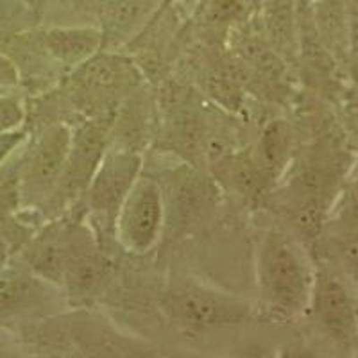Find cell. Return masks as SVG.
Masks as SVG:
<instances>
[{
	"instance_id": "obj_1",
	"label": "cell",
	"mask_w": 358,
	"mask_h": 358,
	"mask_svg": "<svg viewBox=\"0 0 358 358\" xmlns=\"http://www.w3.org/2000/svg\"><path fill=\"white\" fill-rule=\"evenodd\" d=\"M313 278L292 238L271 231L258 255V285L268 308L281 315L299 313L310 303Z\"/></svg>"
},
{
	"instance_id": "obj_2",
	"label": "cell",
	"mask_w": 358,
	"mask_h": 358,
	"mask_svg": "<svg viewBox=\"0 0 358 358\" xmlns=\"http://www.w3.org/2000/svg\"><path fill=\"white\" fill-rule=\"evenodd\" d=\"M72 142V129L63 122L49 126L38 136L18 169V201L43 208L52 197Z\"/></svg>"
},
{
	"instance_id": "obj_3",
	"label": "cell",
	"mask_w": 358,
	"mask_h": 358,
	"mask_svg": "<svg viewBox=\"0 0 358 358\" xmlns=\"http://www.w3.org/2000/svg\"><path fill=\"white\" fill-rule=\"evenodd\" d=\"M163 310L188 330H217L242 324L249 319V306L235 297L199 285H179L163 296Z\"/></svg>"
},
{
	"instance_id": "obj_4",
	"label": "cell",
	"mask_w": 358,
	"mask_h": 358,
	"mask_svg": "<svg viewBox=\"0 0 358 358\" xmlns=\"http://www.w3.org/2000/svg\"><path fill=\"white\" fill-rule=\"evenodd\" d=\"M108 149L106 127L97 122H85L72 129L69 155L57 179L52 197L41 210L57 213L85 194L99 163Z\"/></svg>"
},
{
	"instance_id": "obj_5",
	"label": "cell",
	"mask_w": 358,
	"mask_h": 358,
	"mask_svg": "<svg viewBox=\"0 0 358 358\" xmlns=\"http://www.w3.org/2000/svg\"><path fill=\"white\" fill-rule=\"evenodd\" d=\"M162 220L163 196L158 183L138 176L115 220L118 241L127 251H149L158 238Z\"/></svg>"
},
{
	"instance_id": "obj_6",
	"label": "cell",
	"mask_w": 358,
	"mask_h": 358,
	"mask_svg": "<svg viewBox=\"0 0 358 358\" xmlns=\"http://www.w3.org/2000/svg\"><path fill=\"white\" fill-rule=\"evenodd\" d=\"M142 159L131 151L104 152L94 178L85 190L90 210L115 229V220L129 194L131 187L140 176Z\"/></svg>"
},
{
	"instance_id": "obj_7",
	"label": "cell",
	"mask_w": 358,
	"mask_h": 358,
	"mask_svg": "<svg viewBox=\"0 0 358 358\" xmlns=\"http://www.w3.org/2000/svg\"><path fill=\"white\" fill-rule=\"evenodd\" d=\"M313 313L322 330L341 342H351L357 331L355 305L346 285L334 274L319 271L310 294Z\"/></svg>"
},
{
	"instance_id": "obj_8",
	"label": "cell",
	"mask_w": 358,
	"mask_h": 358,
	"mask_svg": "<svg viewBox=\"0 0 358 358\" xmlns=\"http://www.w3.org/2000/svg\"><path fill=\"white\" fill-rule=\"evenodd\" d=\"M50 299L49 281L33 273L9 271L0 274V315L25 312Z\"/></svg>"
},
{
	"instance_id": "obj_9",
	"label": "cell",
	"mask_w": 358,
	"mask_h": 358,
	"mask_svg": "<svg viewBox=\"0 0 358 358\" xmlns=\"http://www.w3.org/2000/svg\"><path fill=\"white\" fill-rule=\"evenodd\" d=\"M47 52L63 65H81L99 52L102 34L95 29H54L43 36Z\"/></svg>"
},
{
	"instance_id": "obj_10",
	"label": "cell",
	"mask_w": 358,
	"mask_h": 358,
	"mask_svg": "<svg viewBox=\"0 0 358 358\" xmlns=\"http://www.w3.org/2000/svg\"><path fill=\"white\" fill-rule=\"evenodd\" d=\"M76 81L90 92H108L129 86L136 81L131 63L118 57H90L79 65Z\"/></svg>"
},
{
	"instance_id": "obj_11",
	"label": "cell",
	"mask_w": 358,
	"mask_h": 358,
	"mask_svg": "<svg viewBox=\"0 0 358 358\" xmlns=\"http://www.w3.org/2000/svg\"><path fill=\"white\" fill-rule=\"evenodd\" d=\"M22 118H24V111L17 101L0 97V133L15 129L22 122Z\"/></svg>"
},
{
	"instance_id": "obj_12",
	"label": "cell",
	"mask_w": 358,
	"mask_h": 358,
	"mask_svg": "<svg viewBox=\"0 0 358 358\" xmlns=\"http://www.w3.org/2000/svg\"><path fill=\"white\" fill-rule=\"evenodd\" d=\"M25 134L20 131H2L0 133V163L4 162L22 142H24Z\"/></svg>"
},
{
	"instance_id": "obj_13",
	"label": "cell",
	"mask_w": 358,
	"mask_h": 358,
	"mask_svg": "<svg viewBox=\"0 0 358 358\" xmlns=\"http://www.w3.org/2000/svg\"><path fill=\"white\" fill-rule=\"evenodd\" d=\"M18 83L17 66L0 54V86H15Z\"/></svg>"
},
{
	"instance_id": "obj_14",
	"label": "cell",
	"mask_w": 358,
	"mask_h": 358,
	"mask_svg": "<svg viewBox=\"0 0 358 358\" xmlns=\"http://www.w3.org/2000/svg\"><path fill=\"white\" fill-rule=\"evenodd\" d=\"M8 255H9V248L8 244H6L4 238H2V235H0V267L4 265L6 260H8Z\"/></svg>"
}]
</instances>
